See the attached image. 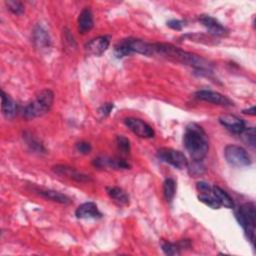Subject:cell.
I'll return each instance as SVG.
<instances>
[{"mask_svg": "<svg viewBox=\"0 0 256 256\" xmlns=\"http://www.w3.org/2000/svg\"><path fill=\"white\" fill-rule=\"evenodd\" d=\"M153 55H158L174 62L193 67L201 72H209L211 65L203 57L184 51L170 43H153Z\"/></svg>", "mask_w": 256, "mask_h": 256, "instance_id": "6da1fadb", "label": "cell"}, {"mask_svg": "<svg viewBox=\"0 0 256 256\" xmlns=\"http://www.w3.org/2000/svg\"><path fill=\"white\" fill-rule=\"evenodd\" d=\"M184 146L190 157L197 162H201L209 150L208 139L205 131L196 123H190L186 126L184 133Z\"/></svg>", "mask_w": 256, "mask_h": 256, "instance_id": "7a4b0ae2", "label": "cell"}, {"mask_svg": "<svg viewBox=\"0 0 256 256\" xmlns=\"http://www.w3.org/2000/svg\"><path fill=\"white\" fill-rule=\"evenodd\" d=\"M54 102V93L50 89L39 91L35 98L23 109V116L27 119L41 117L51 109Z\"/></svg>", "mask_w": 256, "mask_h": 256, "instance_id": "3957f363", "label": "cell"}, {"mask_svg": "<svg viewBox=\"0 0 256 256\" xmlns=\"http://www.w3.org/2000/svg\"><path fill=\"white\" fill-rule=\"evenodd\" d=\"M132 53L152 56L153 43H149L138 38H125L120 40L114 47V54L117 58H122L131 55Z\"/></svg>", "mask_w": 256, "mask_h": 256, "instance_id": "277c9868", "label": "cell"}, {"mask_svg": "<svg viewBox=\"0 0 256 256\" xmlns=\"http://www.w3.org/2000/svg\"><path fill=\"white\" fill-rule=\"evenodd\" d=\"M236 218L239 224L242 226L247 239L253 245L255 238V205L252 202L242 204L236 211Z\"/></svg>", "mask_w": 256, "mask_h": 256, "instance_id": "5b68a950", "label": "cell"}, {"mask_svg": "<svg viewBox=\"0 0 256 256\" xmlns=\"http://www.w3.org/2000/svg\"><path fill=\"white\" fill-rule=\"evenodd\" d=\"M224 157L234 167H246L251 164V158L248 152L238 145H227L224 149Z\"/></svg>", "mask_w": 256, "mask_h": 256, "instance_id": "8992f818", "label": "cell"}, {"mask_svg": "<svg viewBox=\"0 0 256 256\" xmlns=\"http://www.w3.org/2000/svg\"><path fill=\"white\" fill-rule=\"evenodd\" d=\"M156 157L167 164L172 165L177 169H184L188 167V160L186 156L179 150L172 148H160L156 152Z\"/></svg>", "mask_w": 256, "mask_h": 256, "instance_id": "52a82bcc", "label": "cell"}, {"mask_svg": "<svg viewBox=\"0 0 256 256\" xmlns=\"http://www.w3.org/2000/svg\"><path fill=\"white\" fill-rule=\"evenodd\" d=\"M124 124L130 131L141 138H152L155 135L153 128L141 119L127 117L124 119Z\"/></svg>", "mask_w": 256, "mask_h": 256, "instance_id": "ba28073f", "label": "cell"}, {"mask_svg": "<svg viewBox=\"0 0 256 256\" xmlns=\"http://www.w3.org/2000/svg\"><path fill=\"white\" fill-rule=\"evenodd\" d=\"M196 188L199 192L198 199L200 202L204 203L212 209H219L221 207L220 203L218 202L217 198L213 193L212 187L209 184L204 181H199L196 183Z\"/></svg>", "mask_w": 256, "mask_h": 256, "instance_id": "9c48e42d", "label": "cell"}, {"mask_svg": "<svg viewBox=\"0 0 256 256\" xmlns=\"http://www.w3.org/2000/svg\"><path fill=\"white\" fill-rule=\"evenodd\" d=\"M195 98L201 101H205V102H209V103H213V104L225 106V107L234 105L233 102L225 95L219 92L211 91V90H199L195 93Z\"/></svg>", "mask_w": 256, "mask_h": 256, "instance_id": "30bf717a", "label": "cell"}, {"mask_svg": "<svg viewBox=\"0 0 256 256\" xmlns=\"http://www.w3.org/2000/svg\"><path fill=\"white\" fill-rule=\"evenodd\" d=\"M110 45V36L103 35L91 39L85 45V52L91 56L102 55Z\"/></svg>", "mask_w": 256, "mask_h": 256, "instance_id": "8fae6325", "label": "cell"}, {"mask_svg": "<svg viewBox=\"0 0 256 256\" xmlns=\"http://www.w3.org/2000/svg\"><path fill=\"white\" fill-rule=\"evenodd\" d=\"M199 22L209 31L213 36L223 37L228 34V30L224 27L217 19L213 18L210 15H200Z\"/></svg>", "mask_w": 256, "mask_h": 256, "instance_id": "7c38bea8", "label": "cell"}, {"mask_svg": "<svg viewBox=\"0 0 256 256\" xmlns=\"http://www.w3.org/2000/svg\"><path fill=\"white\" fill-rule=\"evenodd\" d=\"M93 165L96 168H111V169H129L130 165L121 158L118 157H106L101 156L93 160Z\"/></svg>", "mask_w": 256, "mask_h": 256, "instance_id": "4fadbf2b", "label": "cell"}, {"mask_svg": "<svg viewBox=\"0 0 256 256\" xmlns=\"http://www.w3.org/2000/svg\"><path fill=\"white\" fill-rule=\"evenodd\" d=\"M52 170L57 175L67 177V178L75 180L77 182H87V181L91 180L88 175L83 174V173L77 171L75 168L69 167L66 165H56L52 168Z\"/></svg>", "mask_w": 256, "mask_h": 256, "instance_id": "5bb4252c", "label": "cell"}, {"mask_svg": "<svg viewBox=\"0 0 256 256\" xmlns=\"http://www.w3.org/2000/svg\"><path fill=\"white\" fill-rule=\"evenodd\" d=\"M219 122L227 130L234 134H240L246 127L245 123L239 117L232 114H224L219 117Z\"/></svg>", "mask_w": 256, "mask_h": 256, "instance_id": "9a60e30c", "label": "cell"}, {"mask_svg": "<svg viewBox=\"0 0 256 256\" xmlns=\"http://www.w3.org/2000/svg\"><path fill=\"white\" fill-rule=\"evenodd\" d=\"M75 216L78 219H97L101 218L102 214L94 202H85L77 207Z\"/></svg>", "mask_w": 256, "mask_h": 256, "instance_id": "2e32d148", "label": "cell"}, {"mask_svg": "<svg viewBox=\"0 0 256 256\" xmlns=\"http://www.w3.org/2000/svg\"><path fill=\"white\" fill-rule=\"evenodd\" d=\"M77 25H78V31L81 34L88 33L94 26V19H93V13L89 8H84L77 19Z\"/></svg>", "mask_w": 256, "mask_h": 256, "instance_id": "e0dca14e", "label": "cell"}, {"mask_svg": "<svg viewBox=\"0 0 256 256\" xmlns=\"http://www.w3.org/2000/svg\"><path fill=\"white\" fill-rule=\"evenodd\" d=\"M33 41L40 50H46L51 45V39L48 32L41 26H36L33 30Z\"/></svg>", "mask_w": 256, "mask_h": 256, "instance_id": "ac0fdd59", "label": "cell"}, {"mask_svg": "<svg viewBox=\"0 0 256 256\" xmlns=\"http://www.w3.org/2000/svg\"><path fill=\"white\" fill-rule=\"evenodd\" d=\"M1 110L3 115L9 119L13 118L17 111V105L16 102L3 90L1 91Z\"/></svg>", "mask_w": 256, "mask_h": 256, "instance_id": "d6986e66", "label": "cell"}, {"mask_svg": "<svg viewBox=\"0 0 256 256\" xmlns=\"http://www.w3.org/2000/svg\"><path fill=\"white\" fill-rule=\"evenodd\" d=\"M109 198L118 206H127L129 204V198L123 189L117 186H111L106 188Z\"/></svg>", "mask_w": 256, "mask_h": 256, "instance_id": "ffe728a7", "label": "cell"}, {"mask_svg": "<svg viewBox=\"0 0 256 256\" xmlns=\"http://www.w3.org/2000/svg\"><path fill=\"white\" fill-rule=\"evenodd\" d=\"M37 193L41 197H43L47 200H51V201H54V202H57L60 204L71 203V199L67 195L60 193L58 191H54V190H50V189H38Z\"/></svg>", "mask_w": 256, "mask_h": 256, "instance_id": "44dd1931", "label": "cell"}, {"mask_svg": "<svg viewBox=\"0 0 256 256\" xmlns=\"http://www.w3.org/2000/svg\"><path fill=\"white\" fill-rule=\"evenodd\" d=\"M162 250L166 255H179L182 248L190 247V241L189 240H182L179 243H171V242H163Z\"/></svg>", "mask_w": 256, "mask_h": 256, "instance_id": "7402d4cb", "label": "cell"}, {"mask_svg": "<svg viewBox=\"0 0 256 256\" xmlns=\"http://www.w3.org/2000/svg\"><path fill=\"white\" fill-rule=\"evenodd\" d=\"M212 190H213V193H214L215 197L217 198V200H218V202L220 203L221 206H224L228 209H232L234 207L233 200L226 191H224L222 188H220L218 186H213Z\"/></svg>", "mask_w": 256, "mask_h": 256, "instance_id": "603a6c76", "label": "cell"}, {"mask_svg": "<svg viewBox=\"0 0 256 256\" xmlns=\"http://www.w3.org/2000/svg\"><path fill=\"white\" fill-rule=\"evenodd\" d=\"M176 193V183L172 178L165 179L163 183V194L165 199L170 202L174 198Z\"/></svg>", "mask_w": 256, "mask_h": 256, "instance_id": "cb8c5ba5", "label": "cell"}, {"mask_svg": "<svg viewBox=\"0 0 256 256\" xmlns=\"http://www.w3.org/2000/svg\"><path fill=\"white\" fill-rule=\"evenodd\" d=\"M242 138V140L249 145L252 148H255L256 145V130L254 127H249V128H245L240 134H239Z\"/></svg>", "mask_w": 256, "mask_h": 256, "instance_id": "d4e9b609", "label": "cell"}, {"mask_svg": "<svg viewBox=\"0 0 256 256\" xmlns=\"http://www.w3.org/2000/svg\"><path fill=\"white\" fill-rule=\"evenodd\" d=\"M116 144H117V147L118 149L124 153V154H128L130 152V141L128 138H126L125 136L123 135H118L117 138H116Z\"/></svg>", "mask_w": 256, "mask_h": 256, "instance_id": "484cf974", "label": "cell"}, {"mask_svg": "<svg viewBox=\"0 0 256 256\" xmlns=\"http://www.w3.org/2000/svg\"><path fill=\"white\" fill-rule=\"evenodd\" d=\"M25 139H26L27 145L30 147L31 150H33L35 152H38V153H41V152L45 151L43 145L38 140H36L34 137H32V135H28V136L26 135Z\"/></svg>", "mask_w": 256, "mask_h": 256, "instance_id": "4316f807", "label": "cell"}, {"mask_svg": "<svg viewBox=\"0 0 256 256\" xmlns=\"http://www.w3.org/2000/svg\"><path fill=\"white\" fill-rule=\"evenodd\" d=\"M7 8L13 13V14H16V15H20L24 12V7L22 5L21 2L19 1H14V0H8L5 2Z\"/></svg>", "mask_w": 256, "mask_h": 256, "instance_id": "83f0119b", "label": "cell"}, {"mask_svg": "<svg viewBox=\"0 0 256 256\" xmlns=\"http://www.w3.org/2000/svg\"><path fill=\"white\" fill-rule=\"evenodd\" d=\"M75 149L77 152L81 153V154H88L92 147H91V144L86 142V141H80V142H77L76 145H75Z\"/></svg>", "mask_w": 256, "mask_h": 256, "instance_id": "f1b7e54d", "label": "cell"}, {"mask_svg": "<svg viewBox=\"0 0 256 256\" xmlns=\"http://www.w3.org/2000/svg\"><path fill=\"white\" fill-rule=\"evenodd\" d=\"M113 108H114L113 103H104L99 107L98 113L101 117H107L110 114V112L113 110Z\"/></svg>", "mask_w": 256, "mask_h": 256, "instance_id": "f546056e", "label": "cell"}, {"mask_svg": "<svg viewBox=\"0 0 256 256\" xmlns=\"http://www.w3.org/2000/svg\"><path fill=\"white\" fill-rule=\"evenodd\" d=\"M167 26L170 27V28L173 29V30L180 31V30H182V28H183V26H184V23H183L181 20L172 19V20L167 21Z\"/></svg>", "mask_w": 256, "mask_h": 256, "instance_id": "4dcf8cb0", "label": "cell"}, {"mask_svg": "<svg viewBox=\"0 0 256 256\" xmlns=\"http://www.w3.org/2000/svg\"><path fill=\"white\" fill-rule=\"evenodd\" d=\"M243 113L251 115V116H254L255 115V106H252L251 108H249L247 110H243Z\"/></svg>", "mask_w": 256, "mask_h": 256, "instance_id": "1f68e13d", "label": "cell"}]
</instances>
